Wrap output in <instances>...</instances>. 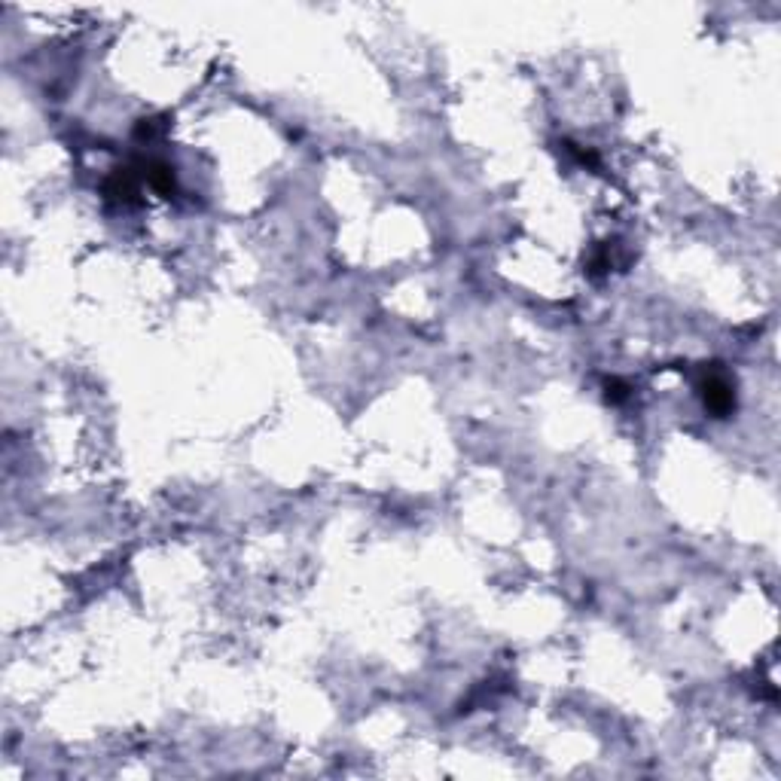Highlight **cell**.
<instances>
[{"mask_svg": "<svg viewBox=\"0 0 781 781\" xmlns=\"http://www.w3.org/2000/svg\"><path fill=\"white\" fill-rule=\"evenodd\" d=\"M604 397H608L610 403H623V400H629V385H626V381H619V379L604 381Z\"/></svg>", "mask_w": 781, "mask_h": 781, "instance_id": "3957f363", "label": "cell"}, {"mask_svg": "<svg viewBox=\"0 0 781 781\" xmlns=\"http://www.w3.org/2000/svg\"><path fill=\"white\" fill-rule=\"evenodd\" d=\"M165 132V122H162V117H150V119H141L137 122V128H135V137L141 144H150V141H156L159 135Z\"/></svg>", "mask_w": 781, "mask_h": 781, "instance_id": "7a4b0ae2", "label": "cell"}, {"mask_svg": "<svg viewBox=\"0 0 781 781\" xmlns=\"http://www.w3.org/2000/svg\"><path fill=\"white\" fill-rule=\"evenodd\" d=\"M699 394H702V403H705L708 412H714L717 418L730 415L732 406H736V394H732V385L730 379L723 376L717 366H708L702 370L699 376Z\"/></svg>", "mask_w": 781, "mask_h": 781, "instance_id": "6da1fadb", "label": "cell"}]
</instances>
